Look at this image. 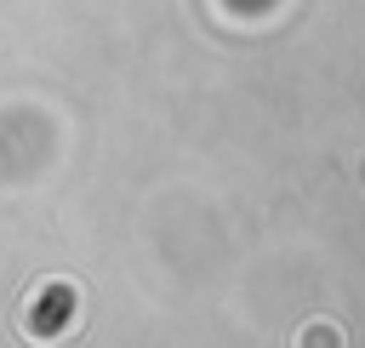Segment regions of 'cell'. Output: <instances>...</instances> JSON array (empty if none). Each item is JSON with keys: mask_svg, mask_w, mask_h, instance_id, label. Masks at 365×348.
Returning <instances> with one entry per match:
<instances>
[{"mask_svg": "<svg viewBox=\"0 0 365 348\" xmlns=\"http://www.w3.org/2000/svg\"><path fill=\"white\" fill-rule=\"evenodd\" d=\"M308 348H336V337L331 331H308Z\"/></svg>", "mask_w": 365, "mask_h": 348, "instance_id": "6da1fadb", "label": "cell"}]
</instances>
